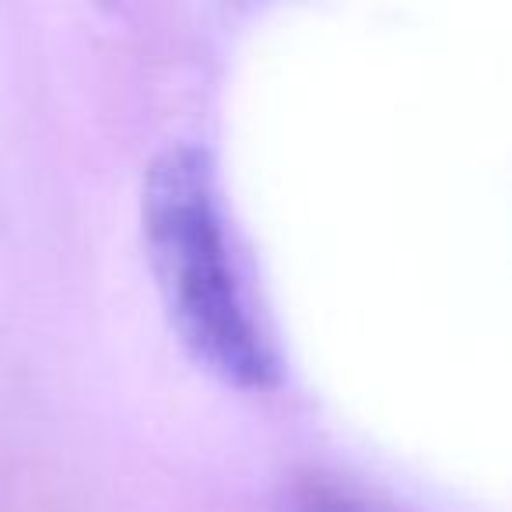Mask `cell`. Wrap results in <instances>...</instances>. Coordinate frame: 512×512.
<instances>
[{
	"instance_id": "cell-2",
	"label": "cell",
	"mask_w": 512,
	"mask_h": 512,
	"mask_svg": "<svg viewBox=\"0 0 512 512\" xmlns=\"http://www.w3.org/2000/svg\"><path fill=\"white\" fill-rule=\"evenodd\" d=\"M278 512H379L369 502H362L358 495H351L348 488L327 481L320 474L295 477L281 495Z\"/></svg>"
},
{
	"instance_id": "cell-1",
	"label": "cell",
	"mask_w": 512,
	"mask_h": 512,
	"mask_svg": "<svg viewBox=\"0 0 512 512\" xmlns=\"http://www.w3.org/2000/svg\"><path fill=\"white\" fill-rule=\"evenodd\" d=\"M141 232L165 316L186 355L235 390H271L278 358L242 295L218 169L200 144H169L141 183Z\"/></svg>"
}]
</instances>
